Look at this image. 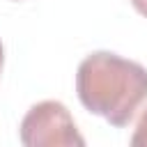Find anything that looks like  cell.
<instances>
[{
  "mask_svg": "<svg viewBox=\"0 0 147 147\" xmlns=\"http://www.w3.org/2000/svg\"><path fill=\"white\" fill-rule=\"evenodd\" d=\"M76 94L85 110L124 129L147 103V69L117 53L94 51L78 64Z\"/></svg>",
  "mask_w": 147,
  "mask_h": 147,
  "instance_id": "obj_1",
  "label": "cell"
},
{
  "mask_svg": "<svg viewBox=\"0 0 147 147\" xmlns=\"http://www.w3.org/2000/svg\"><path fill=\"white\" fill-rule=\"evenodd\" d=\"M18 138L25 147H83L85 138L62 101H39L21 119Z\"/></svg>",
  "mask_w": 147,
  "mask_h": 147,
  "instance_id": "obj_2",
  "label": "cell"
},
{
  "mask_svg": "<svg viewBox=\"0 0 147 147\" xmlns=\"http://www.w3.org/2000/svg\"><path fill=\"white\" fill-rule=\"evenodd\" d=\"M131 145L133 147H147V108L142 110V115L136 124V131L131 136Z\"/></svg>",
  "mask_w": 147,
  "mask_h": 147,
  "instance_id": "obj_3",
  "label": "cell"
},
{
  "mask_svg": "<svg viewBox=\"0 0 147 147\" xmlns=\"http://www.w3.org/2000/svg\"><path fill=\"white\" fill-rule=\"evenodd\" d=\"M131 5H133V9H136L138 14H142V16L147 18V0H131Z\"/></svg>",
  "mask_w": 147,
  "mask_h": 147,
  "instance_id": "obj_4",
  "label": "cell"
},
{
  "mask_svg": "<svg viewBox=\"0 0 147 147\" xmlns=\"http://www.w3.org/2000/svg\"><path fill=\"white\" fill-rule=\"evenodd\" d=\"M2 62H5V48H2V41H0V71H2Z\"/></svg>",
  "mask_w": 147,
  "mask_h": 147,
  "instance_id": "obj_5",
  "label": "cell"
}]
</instances>
